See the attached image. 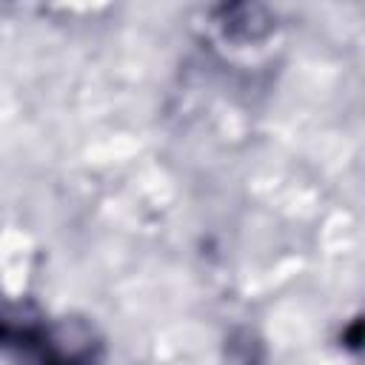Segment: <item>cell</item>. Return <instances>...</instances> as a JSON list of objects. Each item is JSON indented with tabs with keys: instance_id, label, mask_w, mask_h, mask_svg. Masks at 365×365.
<instances>
[{
	"instance_id": "1",
	"label": "cell",
	"mask_w": 365,
	"mask_h": 365,
	"mask_svg": "<svg viewBox=\"0 0 365 365\" xmlns=\"http://www.w3.org/2000/svg\"><path fill=\"white\" fill-rule=\"evenodd\" d=\"M220 29L225 31V37H234L242 43L259 40L262 34L271 31V17L265 14V9H257V6H234L222 11Z\"/></svg>"
},
{
	"instance_id": "2",
	"label": "cell",
	"mask_w": 365,
	"mask_h": 365,
	"mask_svg": "<svg viewBox=\"0 0 365 365\" xmlns=\"http://www.w3.org/2000/svg\"><path fill=\"white\" fill-rule=\"evenodd\" d=\"M0 334H3V322H0Z\"/></svg>"
}]
</instances>
